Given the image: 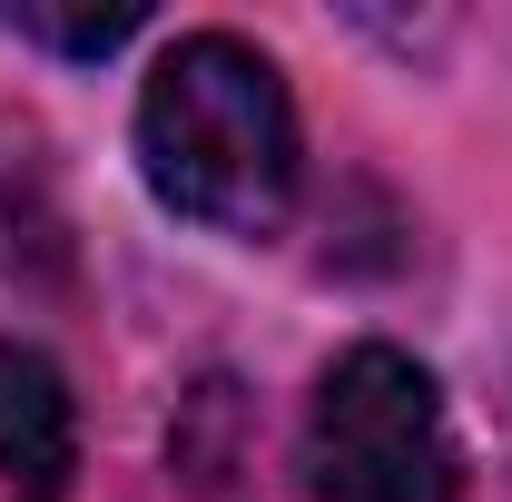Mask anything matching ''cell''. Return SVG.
I'll list each match as a JSON object with an SVG mask.
<instances>
[{"label":"cell","mask_w":512,"mask_h":502,"mask_svg":"<svg viewBox=\"0 0 512 502\" xmlns=\"http://www.w3.org/2000/svg\"><path fill=\"white\" fill-rule=\"evenodd\" d=\"M138 168L158 207L217 237H276L296 207V99L237 30L168 40L138 89Z\"/></svg>","instance_id":"6da1fadb"},{"label":"cell","mask_w":512,"mask_h":502,"mask_svg":"<svg viewBox=\"0 0 512 502\" xmlns=\"http://www.w3.org/2000/svg\"><path fill=\"white\" fill-rule=\"evenodd\" d=\"M306 493L316 502H453V424L434 375L404 345H355L335 355L306 404Z\"/></svg>","instance_id":"7a4b0ae2"},{"label":"cell","mask_w":512,"mask_h":502,"mask_svg":"<svg viewBox=\"0 0 512 502\" xmlns=\"http://www.w3.org/2000/svg\"><path fill=\"white\" fill-rule=\"evenodd\" d=\"M10 30L20 40H40V50H60V60H99V50H119V40H138V10H10Z\"/></svg>","instance_id":"277c9868"},{"label":"cell","mask_w":512,"mask_h":502,"mask_svg":"<svg viewBox=\"0 0 512 502\" xmlns=\"http://www.w3.org/2000/svg\"><path fill=\"white\" fill-rule=\"evenodd\" d=\"M69 473H79V404H69V375L0 335V483L20 502H69Z\"/></svg>","instance_id":"3957f363"}]
</instances>
